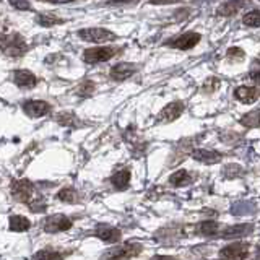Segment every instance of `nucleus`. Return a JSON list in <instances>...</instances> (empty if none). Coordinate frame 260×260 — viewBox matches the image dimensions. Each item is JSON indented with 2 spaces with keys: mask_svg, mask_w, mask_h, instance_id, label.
<instances>
[{
  "mask_svg": "<svg viewBox=\"0 0 260 260\" xmlns=\"http://www.w3.org/2000/svg\"><path fill=\"white\" fill-rule=\"evenodd\" d=\"M2 50L8 57H20V55H23L28 50V46L26 41L23 39V36H20L18 33H13L10 36L5 34L2 38Z\"/></svg>",
  "mask_w": 260,
  "mask_h": 260,
  "instance_id": "obj_1",
  "label": "nucleus"
},
{
  "mask_svg": "<svg viewBox=\"0 0 260 260\" xmlns=\"http://www.w3.org/2000/svg\"><path fill=\"white\" fill-rule=\"evenodd\" d=\"M119 52V49L116 47H93V49H86L83 52V60L86 64H99V62H106V60L112 59L114 55Z\"/></svg>",
  "mask_w": 260,
  "mask_h": 260,
  "instance_id": "obj_2",
  "label": "nucleus"
},
{
  "mask_svg": "<svg viewBox=\"0 0 260 260\" xmlns=\"http://www.w3.org/2000/svg\"><path fill=\"white\" fill-rule=\"evenodd\" d=\"M34 193V186L31 181L28 179H20L12 182V195L17 202L29 203Z\"/></svg>",
  "mask_w": 260,
  "mask_h": 260,
  "instance_id": "obj_3",
  "label": "nucleus"
},
{
  "mask_svg": "<svg viewBox=\"0 0 260 260\" xmlns=\"http://www.w3.org/2000/svg\"><path fill=\"white\" fill-rule=\"evenodd\" d=\"M80 39L86 41V43H106V41H114L116 34L104 28H85L78 31Z\"/></svg>",
  "mask_w": 260,
  "mask_h": 260,
  "instance_id": "obj_4",
  "label": "nucleus"
},
{
  "mask_svg": "<svg viewBox=\"0 0 260 260\" xmlns=\"http://www.w3.org/2000/svg\"><path fill=\"white\" fill-rule=\"evenodd\" d=\"M72 228V220L65 215H52L47 216L44 221V231L49 234H55V233H62L67 231V229Z\"/></svg>",
  "mask_w": 260,
  "mask_h": 260,
  "instance_id": "obj_5",
  "label": "nucleus"
},
{
  "mask_svg": "<svg viewBox=\"0 0 260 260\" xmlns=\"http://www.w3.org/2000/svg\"><path fill=\"white\" fill-rule=\"evenodd\" d=\"M142 252V246L140 244H130L127 242L124 246H119L116 249H111L109 252L104 254L106 259H132L137 257Z\"/></svg>",
  "mask_w": 260,
  "mask_h": 260,
  "instance_id": "obj_6",
  "label": "nucleus"
},
{
  "mask_svg": "<svg viewBox=\"0 0 260 260\" xmlns=\"http://www.w3.org/2000/svg\"><path fill=\"white\" fill-rule=\"evenodd\" d=\"M200 39H202L200 34L190 31V33L182 34V36H179V38L172 39L171 43H167V46H169V47H174V49H179V50H189V49L195 47V46L200 43Z\"/></svg>",
  "mask_w": 260,
  "mask_h": 260,
  "instance_id": "obj_7",
  "label": "nucleus"
},
{
  "mask_svg": "<svg viewBox=\"0 0 260 260\" xmlns=\"http://www.w3.org/2000/svg\"><path fill=\"white\" fill-rule=\"evenodd\" d=\"M184 103L182 101H174V103L165 106L161 109V112L158 114V120L160 122H174L176 119H179L181 114L184 112Z\"/></svg>",
  "mask_w": 260,
  "mask_h": 260,
  "instance_id": "obj_8",
  "label": "nucleus"
},
{
  "mask_svg": "<svg viewBox=\"0 0 260 260\" xmlns=\"http://www.w3.org/2000/svg\"><path fill=\"white\" fill-rule=\"evenodd\" d=\"M249 256V244L246 242H234L229 244L220 251V257L224 259H247Z\"/></svg>",
  "mask_w": 260,
  "mask_h": 260,
  "instance_id": "obj_9",
  "label": "nucleus"
},
{
  "mask_svg": "<svg viewBox=\"0 0 260 260\" xmlns=\"http://www.w3.org/2000/svg\"><path fill=\"white\" fill-rule=\"evenodd\" d=\"M23 111L26 112V116L33 117V119H38V117H43L50 112V106L46 101H26L23 103Z\"/></svg>",
  "mask_w": 260,
  "mask_h": 260,
  "instance_id": "obj_10",
  "label": "nucleus"
},
{
  "mask_svg": "<svg viewBox=\"0 0 260 260\" xmlns=\"http://www.w3.org/2000/svg\"><path fill=\"white\" fill-rule=\"evenodd\" d=\"M234 96L244 104H252L260 98V88H256V86H239L234 91Z\"/></svg>",
  "mask_w": 260,
  "mask_h": 260,
  "instance_id": "obj_11",
  "label": "nucleus"
},
{
  "mask_svg": "<svg viewBox=\"0 0 260 260\" xmlns=\"http://www.w3.org/2000/svg\"><path fill=\"white\" fill-rule=\"evenodd\" d=\"M95 236L99 237L101 241L104 242H119V239L122 236V233L119 231L117 228H112V226H106V224H99L98 228H96L95 231Z\"/></svg>",
  "mask_w": 260,
  "mask_h": 260,
  "instance_id": "obj_12",
  "label": "nucleus"
},
{
  "mask_svg": "<svg viewBox=\"0 0 260 260\" xmlns=\"http://www.w3.org/2000/svg\"><path fill=\"white\" fill-rule=\"evenodd\" d=\"M135 65H132V64H125V62H122V64H117L114 65V67L111 69V72H109V76L112 80H116V81H124L127 80L129 76H132L135 73Z\"/></svg>",
  "mask_w": 260,
  "mask_h": 260,
  "instance_id": "obj_13",
  "label": "nucleus"
},
{
  "mask_svg": "<svg viewBox=\"0 0 260 260\" xmlns=\"http://www.w3.org/2000/svg\"><path fill=\"white\" fill-rule=\"evenodd\" d=\"M13 81L17 83L20 88H34L38 85V78L34 76L29 70H17L13 73Z\"/></svg>",
  "mask_w": 260,
  "mask_h": 260,
  "instance_id": "obj_14",
  "label": "nucleus"
},
{
  "mask_svg": "<svg viewBox=\"0 0 260 260\" xmlns=\"http://www.w3.org/2000/svg\"><path fill=\"white\" fill-rule=\"evenodd\" d=\"M192 158H193V160L203 163V165H215V163H220L221 161V155L218 151L203 150V148L193 150L192 151Z\"/></svg>",
  "mask_w": 260,
  "mask_h": 260,
  "instance_id": "obj_15",
  "label": "nucleus"
},
{
  "mask_svg": "<svg viewBox=\"0 0 260 260\" xmlns=\"http://www.w3.org/2000/svg\"><path fill=\"white\" fill-rule=\"evenodd\" d=\"M252 224H236V226H229L221 233L223 239H234V237H244L252 233Z\"/></svg>",
  "mask_w": 260,
  "mask_h": 260,
  "instance_id": "obj_16",
  "label": "nucleus"
},
{
  "mask_svg": "<svg viewBox=\"0 0 260 260\" xmlns=\"http://www.w3.org/2000/svg\"><path fill=\"white\" fill-rule=\"evenodd\" d=\"M244 5H246V0H229V2H224L218 7L216 13L220 17H233L239 10H242Z\"/></svg>",
  "mask_w": 260,
  "mask_h": 260,
  "instance_id": "obj_17",
  "label": "nucleus"
},
{
  "mask_svg": "<svg viewBox=\"0 0 260 260\" xmlns=\"http://www.w3.org/2000/svg\"><path fill=\"white\" fill-rule=\"evenodd\" d=\"M111 184L114 186L117 190H125L130 184V169L117 171L116 174L111 177Z\"/></svg>",
  "mask_w": 260,
  "mask_h": 260,
  "instance_id": "obj_18",
  "label": "nucleus"
},
{
  "mask_svg": "<svg viewBox=\"0 0 260 260\" xmlns=\"http://www.w3.org/2000/svg\"><path fill=\"white\" fill-rule=\"evenodd\" d=\"M29 228H31V223H29L28 218L20 216V215H15L10 218V229H12V231L24 233V231H28Z\"/></svg>",
  "mask_w": 260,
  "mask_h": 260,
  "instance_id": "obj_19",
  "label": "nucleus"
},
{
  "mask_svg": "<svg viewBox=\"0 0 260 260\" xmlns=\"http://www.w3.org/2000/svg\"><path fill=\"white\" fill-rule=\"evenodd\" d=\"M192 181L190 174L186 171V169H181V171H176L174 174L169 176V184H172L174 187H181V186H187L189 182Z\"/></svg>",
  "mask_w": 260,
  "mask_h": 260,
  "instance_id": "obj_20",
  "label": "nucleus"
},
{
  "mask_svg": "<svg viewBox=\"0 0 260 260\" xmlns=\"http://www.w3.org/2000/svg\"><path fill=\"white\" fill-rule=\"evenodd\" d=\"M239 122H241V125L247 127V129H254V127H259L260 125V109L247 112L246 116H242V119L239 120Z\"/></svg>",
  "mask_w": 260,
  "mask_h": 260,
  "instance_id": "obj_21",
  "label": "nucleus"
},
{
  "mask_svg": "<svg viewBox=\"0 0 260 260\" xmlns=\"http://www.w3.org/2000/svg\"><path fill=\"white\" fill-rule=\"evenodd\" d=\"M197 231L203 234V236H215V234H218V231H220V224H218L216 221H202L200 224H198Z\"/></svg>",
  "mask_w": 260,
  "mask_h": 260,
  "instance_id": "obj_22",
  "label": "nucleus"
},
{
  "mask_svg": "<svg viewBox=\"0 0 260 260\" xmlns=\"http://www.w3.org/2000/svg\"><path fill=\"white\" fill-rule=\"evenodd\" d=\"M55 119L60 125H65V127H78L80 125V120L76 119V116L72 114V112H60V114L55 116Z\"/></svg>",
  "mask_w": 260,
  "mask_h": 260,
  "instance_id": "obj_23",
  "label": "nucleus"
},
{
  "mask_svg": "<svg viewBox=\"0 0 260 260\" xmlns=\"http://www.w3.org/2000/svg\"><path fill=\"white\" fill-rule=\"evenodd\" d=\"M57 198L60 202H65V203H76L78 202V193H76L75 189L72 187H65L57 193Z\"/></svg>",
  "mask_w": 260,
  "mask_h": 260,
  "instance_id": "obj_24",
  "label": "nucleus"
},
{
  "mask_svg": "<svg viewBox=\"0 0 260 260\" xmlns=\"http://www.w3.org/2000/svg\"><path fill=\"white\" fill-rule=\"evenodd\" d=\"M38 23L41 24V26L49 28V26H54V24L64 23V20H62V18H59V17H55V15L44 13V15H39V17H38Z\"/></svg>",
  "mask_w": 260,
  "mask_h": 260,
  "instance_id": "obj_25",
  "label": "nucleus"
},
{
  "mask_svg": "<svg viewBox=\"0 0 260 260\" xmlns=\"http://www.w3.org/2000/svg\"><path fill=\"white\" fill-rule=\"evenodd\" d=\"M242 23L249 28L260 26V12L259 10H252V12H249L246 17L242 18Z\"/></svg>",
  "mask_w": 260,
  "mask_h": 260,
  "instance_id": "obj_26",
  "label": "nucleus"
},
{
  "mask_svg": "<svg viewBox=\"0 0 260 260\" xmlns=\"http://www.w3.org/2000/svg\"><path fill=\"white\" fill-rule=\"evenodd\" d=\"M28 207H29V210H31L33 213H43L46 212V208H47V205H46V200L43 197H33L31 198V202L28 203Z\"/></svg>",
  "mask_w": 260,
  "mask_h": 260,
  "instance_id": "obj_27",
  "label": "nucleus"
},
{
  "mask_svg": "<svg viewBox=\"0 0 260 260\" xmlns=\"http://www.w3.org/2000/svg\"><path fill=\"white\" fill-rule=\"evenodd\" d=\"M95 88H96V85L93 83V81L85 80L83 83L78 85V88H76V95L78 96H91L95 93Z\"/></svg>",
  "mask_w": 260,
  "mask_h": 260,
  "instance_id": "obj_28",
  "label": "nucleus"
},
{
  "mask_svg": "<svg viewBox=\"0 0 260 260\" xmlns=\"http://www.w3.org/2000/svg\"><path fill=\"white\" fill-rule=\"evenodd\" d=\"M226 57L231 60V62H241V60H244V57H246V54L239 47H229L226 52Z\"/></svg>",
  "mask_w": 260,
  "mask_h": 260,
  "instance_id": "obj_29",
  "label": "nucleus"
},
{
  "mask_svg": "<svg viewBox=\"0 0 260 260\" xmlns=\"http://www.w3.org/2000/svg\"><path fill=\"white\" fill-rule=\"evenodd\" d=\"M220 86H221V81L218 78H208L205 83H203L202 91H203V93H215Z\"/></svg>",
  "mask_w": 260,
  "mask_h": 260,
  "instance_id": "obj_30",
  "label": "nucleus"
},
{
  "mask_svg": "<svg viewBox=\"0 0 260 260\" xmlns=\"http://www.w3.org/2000/svg\"><path fill=\"white\" fill-rule=\"evenodd\" d=\"M34 259H64V254L55 251H39L33 256Z\"/></svg>",
  "mask_w": 260,
  "mask_h": 260,
  "instance_id": "obj_31",
  "label": "nucleus"
},
{
  "mask_svg": "<svg viewBox=\"0 0 260 260\" xmlns=\"http://www.w3.org/2000/svg\"><path fill=\"white\" fill-rule=\"evenodd\" d=\"M224 176H226V177L242 176V167L237 166V165H229V166H226V169H224Z\"/></svg>",
  "mask_w": 260,
  "mask_h": 260,
  "instance_id": "obj_32",
  "label": "nucleus"
},
{
  "mask_svg": "<svg viewBox=\"0 0 260 260\" xmlns=\"http://www.w3.org/2000/svg\"><path fill=\"white\" fill-rule=\"evenodd\" d=\"M10 5L18 10H29L31 8V5H29V2H26V0H8Z\"/></svg>",
  "mask_w": 260,
  "mask_h": 260,
  "instance_id": "obj_33",
  "label": "nucleus"
},
{
  "mask_svg": "<svg viewBox=\"0 0 260 260\" xmlns=\"http://www.w3.org/2000/svg\"><path fill=\"white\" fill-rule=\"evenodd\" d=\"M249 78H251L252 81H256V83H260V69L252 70V72L249 73Z\"/></svg>",
  "mask_w": 260,
  "mask_h": 260,
  "instance_id": "obj_34",
  "label": "nucleus"
},
{
  "mask_svg": "<svg viewBox=\"0 0 260 260\" xmlns=\"http://www.w3.org/2000/svg\"><path fill=\"white\" fill-rule=\"evenodd\" d=\"M129 2H132V0H109V3H112V5H117V3H129Z\"/></svg>",
  "mask_w": 260,
  "mask_h": 260,
  "instance_id": "obj_35",
  "label": "nucleus"
},
{
  "mask_svg": "<svg viewBox=\"0 0 260 260\" xmlns=\"http://www.w3.org/2000/svg\"><path fill=\"white\" fill-rule=\"evenodd\" d=\"M47 2H55V3H67V2H72V0H47Z\"/></svg>",
  "mask_w": 260,
  "mask_h": 260,
  "instance_id": "obj_36",
  "label": "nucleus"
},
{
  "mask_svg": "<svg viewBox=\"0 0 260 260\" xmlns=\"http://www.w3.org/2000/svg\"><path fill=\"white\" fill-rule=\"evenodd\" d=\"M257 256L260 257V247H259V251H257Z\"/></svg>",
  "mask_w": 260,
  "mask_h": 260,
  "instance_id": "obj_37",
  "label": "nucleus"
}]
</instances>
